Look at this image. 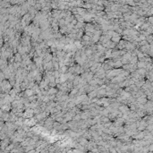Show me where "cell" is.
<instances>
[{"mask_svg":"<svg viewBox=\"0 0 153 153\" xmlns=\"http://www.w3.org/2000/svg\"><path fill=\"white\" fill-rule=\"evenodd\" d=\"M32 0H0V92L17 81L30 42Z\"/></svg>","mask_w":153,"mask_h":153,"instance_id":"1","label":"cell"},{"mask_svg":"<svg viewBox=\"0 0 153 153\" xmlns=\"http://www.w3.org/2000/svg\"><path fill=\"white\" fill-rule=\"evenodd\" d=\"M22 126L13 115L0 108V152L20 149Z\"/></svg>","mask_w":153,"mask_h":153,"instance_id":"2","label":"cell"}]
</instances>
